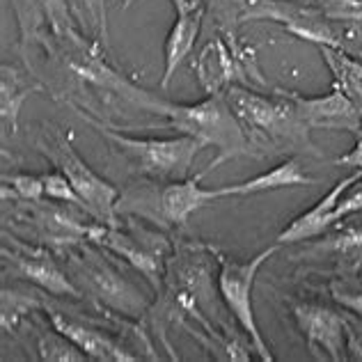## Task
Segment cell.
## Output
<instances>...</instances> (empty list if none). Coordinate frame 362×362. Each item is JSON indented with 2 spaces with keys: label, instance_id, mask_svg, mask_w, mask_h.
Masks as SVG:
<instances>
[{
  "label": "cell",
  "instance_id": "6da1fadb",
  "mask_svg": "<svg viewBox=\"0 0 362 362\" xmlns=\"http://www.w3.org/2000/svg\"><path fill=\"white\" fill-rule=\"evenodd\" d=\"M136 106L145 108L154 115H163L170 119V127L181 131L184 136H193L202 145H214L221 151V156L214 160V168L223 163L227 158L241 156L250 147L245 138V129L234 115L232 106L227 103V97L221 92H214L211 97L190 103V106H181V103H170L165 99H156L154 94L145 90H136L129 99Z\"/></svg>",
  "mask_w": 362,
  "mask_h": 362
},
{
  "label": "cell",
  "instance_id": "7a4b0ae2",
  "mask_svg": "<svg viewBox=\"0 0 362 362\" xmlns=\"http://www.w3.org/2000/svg\"><path fill=\"white\" fill-rule=\"evenodd\" d=\"M227 103L232 106L234 115L239 117L243 129L252 133L255 142L264 145H289L300 151H312V142L308 136V124L293 108V103L284 97V101H269L257 94L243 90H227Z\"/></svg>",
  "mask_w": 362,
  "mask_h": 362
},
{
  "label": "cell",
  "instance_id": "3957f363",
  "mask_svg": "<svg viewBox=\"0 0 362 362\" xmlns=\"http://www.w3.org/2000/svg\"><path fill=\"white\" fill-rule=\"evenodd\" d=\"M92 124L94 129H99L103 138H108L112 145H117V151L133 168L140 170L142 175L158 177V179H173V181L186 179L197 151L204 147L193 136H179L168 140H158V138L138 140V138L119 136V133L110 129H103L97 122Z\"/></svg>",
  "mask_w": 362,
  "mask_h": 362
},
{
  "label": "cell",
  "instance_id": "277c9868",
  "mask_svg": "<svg viewBox=\"0 0 362 362\" xmlns=\"http://www.w3.org/2000/svg\"><path fill=\"white\" fill-rule=\"evenodd\" d=\"M40 149L49 156L55 168L69 179L76 193L81 195L85 211L101 223H115V199L117 190L103 177H99L85 160L76 154L71 142L66 140L55 127H46L44 138L40 140Z\"/></svg>",
  "mask_w": 362,
  "mask_h": 362
},
{
  "label": "cell",
  "instance_id": "5b68a950",
  "mask_svg": "<svg viewBox=\"0 0 362 362\" xmlns=\"http://www.w3.org/2000/svg\"><path fill=\"white\" fill-rule=\"evenodd\" d=\"M278 245L266 247V250L255 255L252 259H247V262H223L221 275H218V287H221V293L227 303V308L232 310L234 319L241 323L245 335L252 341V349L257 351V356H259L264 362H271L273 354H271L269 344L264 341L259 326H257V321H255L252 287H255V278H257V273H259L262 264L278 252Z\"/></svg>",
  "mask_w": 362,
  "mask_h": 362
},
{
  "label": "cell",
  "instance_id": "8992f818",
  "mask_svg": "<svg viewBox=\"0 0 362 362\" xmlns=\"http://www.w3.org/2000/svg\"><path fill=\"white\" fill-rule=\"evenodd\" d=\"M278 21L289 28L293 35H300L305 40L317 42L323 46H337L330 28L323 21L321 12H314L308 7H298L293 3H282V0H247L243 9V21Z\"/></svg>",
  "mask_w": 362,
  "mask_h": 362
},
{
  "label": "cell",
  "instance_id": "52a82bcc",
  "mask_svg": "<svg viewBox=\"0 0 362 362\" xmlns=\"http://www.w3.org/2000/svg\"><path fill=\"white\" fill-rule=\"evenodd\" d=\"M287 97L293 108L298 110L300 119L308 127H323V129H341V131H358L360 129V112L354 106L344 90H332L321 99H303L293 92H280Z\"/></svg>",
  "mask_w": 362,
  "mask_h": 362
},
{
  "label": "cell",
  "instance_id": "ba28073f",
  "mask_svg": "<svg viewBox=\"0 0 362 362\" xmlns=\"http://www.w3.org/2000/svg\"><path fill=\"white\" fill-rule=\"evenodd\" d=\"M71 264L76 271L83 273V280L97 293V298L106 300L115 310L127 312L131 317H136L138 312L145 310L142 293H138L127 280H122L115 271L108 269L106 264L88 259V257H71Z\"/></svg>",
  "mask_w": 362,
  "mask_h": 362
},
{
  "label": "cell",
  "instance_id": "9c48e42d",
  "mask_svg": "<svg viewBox=\"0 0 362 362\" xmlns=\"http://www.w3.org/2000/svg\"><path fill=\"white\" fill-rule=\"evenodd\" d=\"M293 314H296L303 335L310 341V349L319 344L330 360L339 362L344 358L341 351H344L346 326L339 314H335L328 308H321V305H298Z\"/></svg>",
  "mask_w": 362,
  "mask_h": 362
},
{
  "label": "cell",
  "instance_id": "30bf717a",
  "mask_svg": "<svg viewBox=\"0 0 362 362\" xmlns=\"http://www.w3.org/2000/svg\"><path fill=\"white\" fill-rule=\"evenodd\" d=\"M362 177V173L358 175H351L346 179H341L337 181L335 186H332L326 195H323L317 204H314L310 211H305L300 214L296 221H293L287 230H284L280 236H278V243H298V241H308L312 239V236H319L326 227L335 221V211H337V206L341 202V195L346 193V190L358 184Z\"/></svg>",
  "mask_w": 362,
  "mask_h": 362
},
{
  "label": "cell",
  "instance_id": "8fae6325",
  "mask_svg": "<svg viewBox=\"0 0 362 362\" xmlns=\"http://www.w3.org/2000/svg\"><path fill=\"white\" fill-rule=\"evenodd\" d=\"M202 175H197L195 179L173 181V184H168L158 193V199H156L158 214L163 216L168 223L184 225L188 218L197 211V209H202L209 202L221 199V190H218V188L216 190H204L202 186H199V179H202Z\"/></svg>",
  "mask_w": 362,
  "mask_h": 362
},
{
  "label": "cell",
  "instance_id": "7c38bea8",
  "mask_svg": "<svg viewBox=\"0 0 362 362\" xmlns=\"http://www.w3.org/2000/svg\"><path fill=\"white\" fill-rule=\"evenodd\" d=\"M49 314H51V321H53L55 330L62 332L66 339H71L85 356H90L94 360H108V362H131V360H136L131 354H127L122 346H117L112 339H108L106 335H101V332L83 326V323L64 317V314H60V312L51 310Z\"/></svg>",
  "mask_w": 362,
  "mask_h": 362
},
{
  "label": "cell",
  "instance_id": "4fadbf2b",
  "mask_svg": "<svg viewBox=\"0 0 362 362\" xmlns=\"http://www.w3.org/2000/svg\"><path fill=\"white\" fill-rule=\"evenodd\" d=\"M204 12H206V7L202 0H199L193 9L177 14L173 30H170L165 40V71H163V83H160L163 88H168L177 71V66L184 62V58H188V53L193 49V44L199 35V28H202Z\"/></svg>",
  "mask_w": 362,
  "mask_h": 362
},
{
  "label": "cell",
  "instance_id": "5bb4252c",
  "mask_svg": "<svg viewBox=\"0 0 362 362\" xmlns=\"http://www.w3.org/2000/svg\"><path fill=\"white\" fill-rule=\"evenodd\" d=\"M312 184H314V179L305 175L298 158H287L284 163L271 168L269 173H262L234 186H223L218 190H221V197H230V195H257V193H266V190L298 188V186H312Z\"/></svg>",
  "mask_w": 362,
  "mask_h": 362
},
{
  "label": "cell",
  "instance_id": "9a60e30c",
  "mask_svg": "<svg viewBox=\"0 0 362 362\" xmlns=\"http://www.w3.org/2000/svg\"><path fill=\"white\" fill-rule=\"evenodd\" d=\"M12 262L21 278L40 284L42 289L55 293V296H71L81 298L78 289L66 280V275L55 266L46 252H25V255H12Z\"/></svg>",
  "mask_w": 362,
  "mask_h": 362
},
{
  "label": "cell",
  "instance_id": "2e32d148",
  "mask_svg": "<svg viewBox=\"0 0 362 362\" xmlns=\"http://www.w3.org/2000/svg\"><path fill=\"white\" fill-rule=\"evenodd\" d=\"M71 14L76 16L85 30L92 35L99 51L108 49V18H106V0H66Z\"/></svg>",
  "mask_w": 362,
  "mask_h": 362
},
{
  "label": "cell",
  "instance_id": "e0dca14e",
  "mask_svg": "<svg viewBox=\"0 0 362 362\" xmlns=\"http://www.w3.org/2000/svg\"><path fill=\"white\" fill-rule=\"evenodd\" d=\"M321 53L332 66V71L337 74V83L341 85V90L362 115V64L346 60L344 55H337L330 46H321Z\"/></svg>",
  "mask_w": 362,
  "mask_h": 362
},
{
  "label": "cell",
  "instance_id": "ac0fdd59",
  "mask_svg": "<svg viewBox=\"0 0 362 362\" xmlns=\"http://www.w3.org/2000/svg\"><path fill=\"white\" fill-rule=\"evenodd\" d=\"M206 12L216 16L218 25L223 28L227 35L236 30V25L243 21V9L247 0H202Z\"/></svg>",
  "mask_w": 362,
  "mask_h": 362
},
{
  "label": "cell",
  "instance_id": "d6986e66",
  "mask_svg": "<svg viewBox=\"0 0 362 362\" xmlns=\"http://www.w3.org/2000/svg\"><path fill=\"white\" fill-rule=\"evenodd\" d=\"M319 12L330 21L362 23V0H319Z\"/></svg>",
  "mask_w": 362,
  "mask_h": 362
},
{
  "label": "cell",
  "instance_id": "ffe728a7",
  "mask_svg": "<svg viewBox=\"0 0 362 362\" xmlns=\"http://www.w3.org/2000/svg\"><path fill=\"white\" fill-rule=\"evenodd\" d=\"M3 94H12V101H3V119L12 124H16V115H18V108H21V103L25 101L28 94L33 92L30 85H21V78L12 71V81H9V74L7 69H3Z\"/></svg>",
  "mask_w": 362,
  "mask_h": 362
},
{
  "label": "cell",
  "instance_id": "44dd1931",
  "mask_svg": "<svg viewBox=\"0 0 362 362\" xmlns=\"http://www.w3.org/2000/svg\"><path fill=\"white\" fill-rule=\"evenodd\" d=\"M66 337L62 332H58V337L49 335V337H42L40 341V354L44 360H85V354H78V346L74 341H64Z\"/></svg>",
  "mask_w": 362,
  "mask_h": 362
},
{
  "label": "cell",
  "instance_id": "7402d4cb",
  "mask_svg": "<svg viewBox=\"0 0 362 362\" xmlns=\"http://www.w3.org/2000/svg\"><path fill=\"white\" fill-rule=\"evenodd\" d=\"M44 190H46V195L53 197V199H60V202H69V204H74V206L85 209L81 195L76 193L74 186L69 184V179H66L62 173L44 175Z\"/></svg>",
  "mask_w": 362,
  "mask_h": 362
},
{
  "label": "cell",
  "instance_id": "603a6c76",
  "mask_svg": "<svg viewBox=\"0 0 362 362\" xmlns=\"http://www.w3.org/2000/svg\"><path fill=\"white\" fill-rule=\"evenodd\" d=\"M5 181L12 184V188L18 195L25 199H33V202H40L42 195H46L44 190V177H30V175H12L5 177Z\"/></svg>",
  "mask_w": 362,
  "mask_h": 362
},
{
  "label": "cell",
  "instance_id": "cb8c5ba5",
  "mask_svg": "<svg viewBox=\"0 0 362 362\" xmlns=\"http://www.w3.org/2000/svg\"><path fill=\"white\" fill-rule=\"evenodd\" d=\"M356 211H362V188H358L356 193H351L346 199H341L337 211H335V221L337 218L349 216V214H356Z\"/></svg>",
  "mask_w": 362,
  "mask_h": 362
},
{
  "label": "cell",
  "instance_id": "d4e9b609",
  "mask_svg": "<svg viewBox=\"0 0 362 362\" xmlns=\"http://www.w3.org/2000/svg\"><path fill=\"white\" fill-rule=\"evenodd\" d=\"M332 293H335V300L339 305H344V308L362 314V293H358V291H339V289H335Z\"/></svg>",
  "mask_w": 362,
  "mask_h": 362
},
{
  "label": "cell",
  "instance_id": "484cf974",
  "mask_svg": "<svg viewBox=\"0 0 362 362\" xmlns=\"http://www.w3.org/2000/svg\"><path fill=\"white\" fill-rule=\"evenodd\" d=\"M197 3H199V0H173L175 12H177V14H181V12H188V9H193Z\"/></svg>",
  "mask_w": 362,
  "mask_h": 362
},
{
  "label": "cell",
  "instance_id": "4316f807",
  "mask_svg": "<svg viewBox=\"0 0 362 362\" xmlns=\"http://www.w3.org/2000/svg\"><path fill=\"white\" fill-rule=\"evenodd\" d=\"M131 5H133V0H122V7H124V9L131 7Z\"/></svg>",
  "mask_w": 362,
  "mask_h": 362
}]
</instances>
